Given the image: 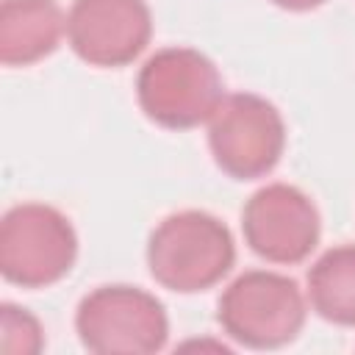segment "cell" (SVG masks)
Masks as SVG:
<instances>
[{
	"mask_svg": "<svg viewBox=\"0 0 355 355\" xmlns=\"http://www.w3.org/2000/svg\"><path fill=\"white\" fill-rule=\"evenodd\" d=\"M144 255L158 286L178 294H197L230 275L236 241L219 216L189 208L164 216L153 227Z\"/></svg>",
	"mask_w": 355,
	"mask_h": 355,
	"instance_id": "cell-1",
	"label": "cell"
},
{
	"mask_svg": "<svg viewBox=\"0 0 355 355\" xmlns=\"http://www.w3.org/2000/svg\"><path fill=\"white\" fill-rule=\"evenodd\" d=\"M136 100L144 116L166 130L208 125L225 100V80L216 64L194 47H161L136 75Z\"/></svg>",
	"mask_w": 355,
	"mask_h": 355,
	"instance_id": "cell-2",
	"label": "cell"
},
{
	"mask_svg": "<svg viewBox=\"0 0 355 355\" xmlns=\"http://www.w3.org/2000/svg\"><path fill=\"white\" fill-rule=\"evenodd\" d=\"M308 311L305 288L294 277L250 269L225 286L216 322L230 341L247 349H280L300 336Z\"/></svg>",
	"mask_w": 355,
	"mask_h": 355,
	"instance_id": "cell-3",
	"label": "cell"
},
{
	"mask_svg": "<svg viewBox=\"0 0 355 355\" xmlns=\"http://www.w3.org/2000/svg\"><path fill=\"white\" fill-rule=\"evenodd\" d=\"M78 261V233L67 214L47 202H19L0 222V275L19 288H47Z\"/></svg>",
	"mask_w": 355,
	"mask_h": 355,
	"instance_id": "cell-4",
	"label": "cell"
},
{
	"mask_svg": "<svg viewBox=\"0 0 355 355\" xmlns=\"http://www.w3.org/2000/svg\"><path fill=\"white\" fill-rule=\"evenodd\" d=\"M75 333L97 355H150L166 347L169 316L164 302L128 283L92 288L75 308Z\"/></svg>",
	"mask_w": 355,
	"mask_h": 355,
	"instance_id": "cell-5",
	"label": "cell"
},
{
	"mask_svg": "<svg viewBox=\"0 0 355 355\" xmlns=\"http://www.w3.org/2000/svg\"><path fill=\"white\" fill-rule=\"evenodd\" d=\"M286 119L275 103L252 92L225 94L208 119L214 164L233 180L266 178L286 153Z\"/></svg>",
	"mask_w": 355,
	"mask_h": 355,
	"instance_id": "cell-6",
	"label": "cell"
},
{
	"mask_svg": "<svg viewBox=\"0 0 355 355\" xmlns=\"http://www.w3.org/2000/svg\"><path fill=\"white\" fill-rule=\"evenodd\" d=\"M247 247L266 263H302L319 244L322 216L313 200L291 183H266L241 208Z\"/></svg>",
	"mask_w": 355,
	"mask_h": 355,
	"instance_id": "cell-7",
	"label": "cell"
},
{
	"mask_svg": "<svg viewBox=\"0 0 355 355\" xmlns=\"http://www.w3.org/2000/svg\"><path fill=\"white\" fill-rule=\"evenodd\" d=\"M153 39L147 0H72L67 44L89 67L119 69L133 64Z\"/></svg>",
	"mask_w": 355,
	"mask_h": 355,
	"instance_id": "cell-8",
	"label": "cell"
},
{
	"mask_svg": "<svg viewBox=\"0 0 355 355\" xmlns=\"http://www.w3.org/2000/svg\"><path fill=\"white\" fill-rule=\"evenodd\" d=\"M67 39V11L55 0H3L0 6V61L31 67L53 55Z\"/></svg>",
	"mask_w": 355,
	"mask_h": 355,
	"instance_id": "cell-9",
	"label": "cell"
},
{
	"mask_svg": "<svg viewBox=\"0 0 355 355\" xmlns=\"http://www.w3.org/2000/svg\"><path fill=\"white\" fill-rule=\"evenodd\" d=\"M308 308L338 327H355V244L324 250L305 277Z\"/></svg>",
	"mask_w": 355,
	"mask_h": 355,
	"instance_id": "cell-10",
	"label": "cell"
},
{
	"mask_svg": "<svg viewBox=\"0 0 355 355\" xmlns=\"http://www.w3.org/2000/svg\"><path fill=\"white\" fill-rule=\"evenodd\" d=\"M0 349L6 355H39L44 349L42 322L22 305H0Z\"/></svg>",
	"mask_w": 355,
	"mask_h": 355,
	"instance_id": "cell-11",
	"label": "cell"
},
{
	"mask_svg": "<svg viewBox=\"0 0 355 355\" xmlns=\"http://www.w3.org/2000/svg\"><path fill=\"white\" fill-rule=\"evenodd\" d=\"M272 3L286 8V11H313V8H319L327 0H272Z\"/></svg>",
	"mask_w": 355,
	"mask_h": 355,
	"instance_id": "cell-12",
	"label": "cell"
}]
</instances>
